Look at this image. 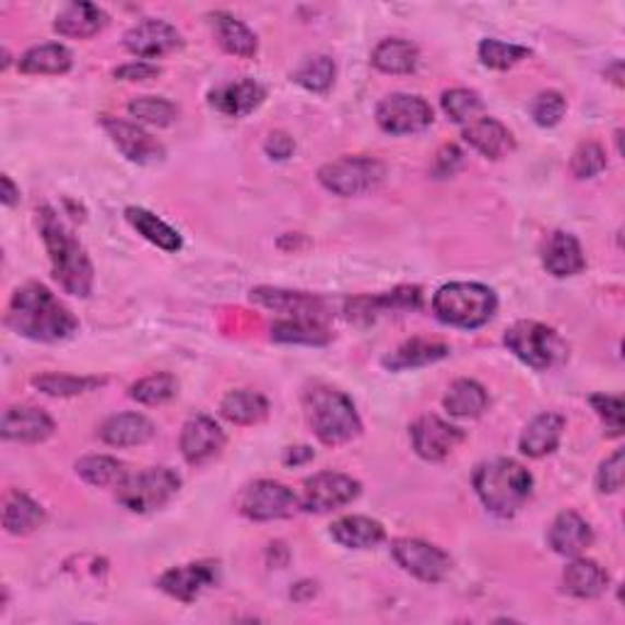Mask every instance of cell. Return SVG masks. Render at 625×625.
<instances>
[{
  "label": "cell",
  "instance_id": "6da1fadb",
  "mask_svg": "<svg viewBox=\"0 0 625 625\" xmlns=\"http://www.w3.org/2000/svg\"><path fill=\"white\" fill-rule=\"evenodd\" d=\"M8 326L30 340L61 342L74 335L79 320L47 286L30 281L20 286L10 300Z\"/></svg>",
  "mask_w": 625,
  "mask_h": 625
},
{
  "label": "cell",
  "instance_id": "7a4b0ae2",
  "mask_svg": "<svg viewBox=\"0 0 625 625\" xmlns=\"http://www.w3.org/2000/svg\"><path fill=\"white\" fill-rule=\"evenodd\" d=\"M39 233L45 239L51 274L59 281V286L71 296L86 298L93 288V264L86 249L74 237V233L61 223V217L51 208H39Z\"/></svg>",
  "mask_w": 625,
  "mask_h": 625
},
{
  "label": "cell",
  "instance_id": "3957f363",
  "mask_svg": "<svg viewBox=\"0 0 625 625\" xmlns=\"http://www.w3.org/2000/svg\"><path fill=\"white\" fill-rule=\"evenodd\" d=\"M474 492L492 514L510 518L533 494V476L520 462L498 457L476 467Z\"/></svg>",
  "mask_w": 625,
  "mask_h": 625
},
{
  "label": "cell",
  "instance_id": "277c9868",
  "mask_svg": "<svg viewBox=\"0 0 625 625\" xmlns=\"http://www.w3.org/2000/svg\"><path fill=\"white\" fill-rule=\"evenodd\" d=\"M306 415L312 433L326 445H345L362 433V421L345 393L330 387H312L306 393Z\"/></svg>",
  "mask_w": 625,
  "mask_h": 625
},
{
  "label": "cell",
  "instance_id": "5b68a950",
  "mask_svg": "<svg viewBox=\"0 0 625 625\" xmlns=\"http://www.w3.org/2000/svg\"><path fill=\"white\" fill-rule=\"evenodd\" d=\"M496 294L484 284H469V281H457V284L443 286L433 296V312L445 326L474 330L486 326L496 312Z\"/></svg>",
  "mask_w": 625,
  "mask_h": 625
},
{
  "label": "cell",
  "instance_id": "8992f818",
  "mask_svg": "<svg viewBox=\"0 0 625 625\" xmlns=\"http://www.w3.org/2000/svg\"><path fill=\"white\" fill-rule=\"evenodd\" d=\"M504 342L520 362L538 372L552 369L567 357V345L557 335V330L535 320H518L506 330Z\"/></svg>",
  "mask_w": 625,
  "mask_h": 625
},
{
  "label": "cell",
  "instance_id": "52a82bcc",
  "mask_svg": "<svg viewBox=\"0 0 625 625\" xmlns=\"http://www.w3.org/2000/svg\"><path fill=\"white\" fill-rule=\"evenodd\" d=\"M118 488V502L132 514H150L179 494L181 476L169 467H150L144 472L128 474Z\"/></svg>",
  "mask_w": 625,
  "mask_h": 625
},
{
  "label": "cell",
  "instance_id": "ba28073f",
  "mask_svg": "<svg viewBox=\"0 0 625 625\" xmlns=\"http://www.w3.org/2000/svg\"><path fill=\"white\" fill-rule=\"evenodd\" d=\"M384 164L372 156H342V160L320 166L318 179L335 196H362L374 191L384 181Z\"/></svg>",
  "mask_w": 625,
  "mask_h": 625
},
{
  "label": "cell",
  "instance_id": "9c48e42d",
  "mask_svg": "<svg viewBox=\"0 0 625 625\" xmlns=\"http://www.w3.org/2000/svg\"><path fill=\"white\" fill-rule=\"evenodd\" d=\"M237 508L249 520H279L294 516L300 502L288 486L272 482V479H259L243 488Z\"/></svg>",
  "mask_w": 625,
  "mask_h": 625
},
{
  "label": "cell",
  "instance_id": "30bf717a",
  "mask_svg": "<svg viewBox=\"0 0 625 625\" xmlns=\"http://www.w3.org/2000/svg\"><path fill=\"white\" fill-rule=\"evenodd\" d=\"M362 486L357 479L340 472H320L304 482L298 502L308 514H330L342 506L352 504L359 496Z\"/></svg>",
  "mask_w": 625,
  "mask_h": 625
},
{
  "label": "cell",
  "instance_id": "8fae6325",
  "mask_svg": "<svg viewBox=\"0 0 625 625\" xmlns=\"http://www.w3.org/2000/svg\"><path fill=\"white\" fill-rule=\"evenodd\" d=\"M391 555L405 571H409V575H413L421 581H428V585L443 581L452 569L450 555H447V552L440 547L425 543V540H415V538L393 540Z\"/></svg>",
  "mask_w": 625,
  "mask_h": 625
},
{
  "label": "cell",
  "instance_id": "7c38bea8",
  "mask_svg": "<svg viewBox=\"0 0 625 625\" xmlns=\"http://www.w3.org/2000/svg\"><path fill=\"white\" fill-rule=\"evenodd\" d=\"M433 108L428 101L411 93H393L384 98L377 108V122L389 134H413L423 132L433 125Z\"/></svg>",
  "mask_w": 625,
  "mask_h": 625
},
{
  "label": "cell",
  "instance_id": "4fadbf2b",
  "mask_svg": "<svg viewBox=\"0 0 625 625\" xmlns=\"http://www.w3.org/2000/svg\"><path fill=\"white\" fill-rule=\"evenodd\" d=\"M217 577H221V565L211 559H203V562H191V565H181V567L164 571L160 581H156V587H160L164 593H169V597L176 601L191 603L201 597L205 589L215 587Z\"/></svg>",
  "mask_w": 625,
  "mask_h": 625
},
{
  "label": "cell",
  "instance_id": "5bb4252c",
  "mask_svg": "<svg viewBox=\"0 0 625 625\" xmlns=\"http://www.w3.org/2000/svg\"><path fill=\"white\" fill-rule=\"evenodd\" d=\"M181 47V35L164 20L148 17L125 33V49L140 59H160Z\"/></svg>",
  "mask_w": 625,
  "mask_h": 625
},
{
  "label": "cell",
  "instance_id": "9a60e30c",
  "mask_svg": "<svg viewBox=\"0 0 625 625\" xmlns=\"http://www.w3.org/2000/svg\"><path fill=\"white\" fill-rule=\"evenodd\" d=\"M411 440L413 450L418 452L423 460L440 462L464 440V433L457 428V425L437 418V415H421V418L411 425Z\"/></svg>",
  "mask_w": 625,
  "mask_h": 625
},
{
  "label": "cell",
  "instance_id": "2e32d148",
  "mask_svg": "<svg viewBox=\"0 0 625 625\" xmlns=\"http://www.w3.org/2000/svg\"><path fill=\"white\" fill-rule=\"evenodd\" d=\"M223 447H225V433L213 418H208V415H196V418L184 423L181 455L189 464L193 467L208 464L223 452Z\"/></svg>",
  "mask_w": 625,
  "mask_h": 625
},
{
  "label": "cell",
  "instance_id": "e0dca14e",
  "mask_svg": "<svg viewBox=\"0 0 625 625\" xmlns=\"http://www.w3.org/2000/svg\"><path fill=\"white\" fill-rule=\"evenodd\" d=\"M103 130L110 134V140L116 142V148L128 156L134 164H154L164 160L162 142H156L150 132H144L138 125L118 118H103Z\"/></svg>",
  "mask_w": 625,
  "mask_h": 625
},
{
  "label": "cell",
  "instance_id": "ac0fdd59",
  "mask_svg": "<svg viewBox=\"0 0 625 625\" xmlns=\"http://www.w3.org/2000/svg\"><path fill=\"white\" fill-rule=\"evenodd\" d=\"M264 96L267 93L257 81L239 79V81L223 83V86L213 89L208 101H211V106L217 113H223V116L227 118H245L249 116V113L262 106Z\"/></svg>",
  "mask_w": 625,
  "mask_h": 625
},
{
  "label": "cell",
  "instance_id": "d6986e66",
  "mask_svg": "<svg viewBox=\"0 0 625 625\" xmlns=\"http://www.w3.org/2000/svg\"><path fill=\"white\" fill-rule=\"evenodd\" d=\"M55 433V421L35 405H10L3 415V437L13 443H45Z\"/></svg>",
  "mask_w": 625,
  "mask_h": 625
},
{
  "label": "cell",
  "instance_id": "ffe728a7",
  "mask_svg": "<svg viewBox=\"0 0 625 625\" xmlns=\"http://www.w3.org/2000/svg\"><path fill=\"white\" fill-rule=\"evenodd\" d=\"M462 138L472 144L479 154L488 156V160H504V156L516 150L514 134L508 132L506 125L488 116H482L464 125Z\"/></svg>",
  "mask_w": 625,
  "mask_h": 625
},
{
  "label": "cell",
  "instance_id": "44dd1931",
  "mask_svg": "<svg viewBox=\"0 0 625 625\" xmlns=\"http://www.w3.org/2000/svg\"><path fill=\"white\" fill-rule=\"evenodd\" d=\"M543 264L552 276L565 279V276H575L581 274L587 267L585 252H581L579 239L571 233H552L545 252H543Z\"/></svg>",
  "mask_w": 625,
  "mask_h": 625
},
{
  "label": "cell",
  "instance_id": "7402d4cb",
  "mask_svg": "<svg viewBox=\"0 0 625 625\" xmlns=\"http://www.w3.org/2000/svg\"><path fill=\"white\" fill-rule=\"evenodd\" d=\"M550 547L557 552V555L565 557H577L593 543V533L585 518L575 510H565L555 518V523L550 526Z\"/></svg>",
  "mask_w": 625,
  "mask_h": 625
},
{
  "label": "cell",
  "instance_id": "603a6c76",
  "mask_svg": "<svg viewBox=\"0 0 625 625\" xmlns=\"http://www.w3.org/2000/svg\"><path fill=\"white\" fill-rule=\"evenodd\" d=\"M108 25L106 10L93 3H69L55 20V30L61 37L89 39Z\"/></svg>",
  "mask_w": 625,
  "mask_h": 625
},
{
  "label": "cell",
  "instance_id": "cb8c5ba5",
  "mask_svg": "<svg viewBox=\"0 0 625 625\" xmlns=\"http://www.w3.org/2000/svg\"><path fill=\"white\" fill-rule=\"evenodd\" d=\"M98 435L110 447H134L152 440L154 423L140 413H118L101 425Z\"/></svg>",
  "mask_w": 625,
  "mask_h": 625
},
{
  "label": "cell",
  "instance_id": "d4e9b609",
  "mask_svg": "<svg viewBox=\"0 0 625 625\" xmlns=\"http://www.w3.org/2000/svg\"><path fill=\"white\" fill-rule=\"evenodd\" d=\"M565 433V418L557 413H540L528 423V428L520 435V452L528 457H545L557 450Z\"/></svg>",
  "mask_w": 625,
  "mask_h": 625
},
{
  "label": "cell",
  "instance_id": "484cf974",
  "mask_svg": "<svg viewBox=\"0 0 625 625\" xmlns=\"http://www.w3.org/2000/svg\"><path fill=\"white\" fill-rule=\"evenodd\" d=\"M330 535L335 543L350 550H369L384 543L387 538V530L379 523V520L367 518V516H345L335 520L330 526Z\"/></svg>",
  "mask_w": 625,
  "mask_h": 625
},
{
  "label": "cell",
  "instance_id": "4316f807",
  "mask_svg": "<svg viewBox=\"0 0 625 625\" xmlns=\"http://www.w3.org/2000/svg\"><path fill=\"white\" fill-rule=\"evenodd\" d=\"M252 300H257L259 306L274 308L279 312H288L294 318H308V320H320L326 306L322 300L308 294H298V291H281V288H255Z\"/></svg>",
  "mask_w": 625,
  "mask_h": 625
},
{
  "label": "cell",
  "instance_id": "83f0119b",
  "mask_svg": "<svg viewBox=\"0 0 625 625\" xmlns=\"http://www.w3.org/2000/svg\"><path fill=\"white\" fill-rule=\"evenodd\" d=\"M208 20H211L213 25L217 45H221L227 55L243 59H252L257 55V35L243 23V20L233 17L231 13H223V10L211 13Z\"/></svg>",
  "mask_w": 625,
  "mask_h": 625
},
{
  "label": "cell",
  "instance_id": "f1b7e54d",
  "mask_svg": "<svg viewBox=\"0 0 625 625\" xmlns=\"http://www.w3.org/2000/svg\"><path fill=\"white\" fill-rule=\"evenodd\" d=\"M565 591L577 599H597L609 587V575L593 559L577 557L569 562L565 575H562Z\"/></svg>",
  "mask_w": 625,
  "mask_h": 625
},
{
  "label": "cell",
  "instance_id": "f546056e",
  "mask_svg": "<svg viewBox=\"0 0 625 625\" xmlns=\"http://www.w3.org/2000/svg\"><path fill=\"white\" fill-rule=\"evenodd\" d=\"M74 64L71 59V51L64 45H39L27 49L23 57H20L17 67L23 74H33V76H59L67 74V71Z\"/></svg>",
  "mask_w": 625,
  "mask_h": 625
},
{
  "label": "cell",
  "instance_id": "4dcf8cb0",
  "mask_svg": "<svg viewBox=\"0 0 625 625\" xmlns=\"http://www.w3.org/2000/svg\"><path fill=\"white\" fill-rule=\"evenodd\" d=\"M450 354V347L445 342L437 340H421L415 338L411 342H403V345L391 352L387 359H384V367L391 372H403V369H415V367H425V364L440 362Z\"/></svg>",
  "mask_w": 625,
  "mask_h": 625
},
{
  "label": "cell",
  "instance_id": "1f68e13d",
  "mask_svg": "<svg viewBox=\"0 0 625 625\" xmlns=\"http://www.w3.org/2000/svg\"><path fill=\"white\" fill-rule=\"evenodd\" d=\"M418 59V47L405 39H384L372 51V64L384 74H413Z\"/></svg>",
  "mask_w": 625,
  "mask_h": 625
},
{
  "label": "cell",
  "instance_id": "d6a6232c",
  "mask_svg": "<svg viewBox=\"0 0 625 625\" xmlns=\"http://www.w3.org/2000/svg\"><path fill=\"white\" fill-rule=\"evenodd\" d=\"M125 217H128V223L134 227V231H138L144 239H150L152 245L164 249V252H179V249L184 247L181 235L176 233L172 225H166L162 217L144 211V208H128V211H125Z\"/></svg>",
  "mask_w": 625,
  "mask_h": 625
},
{
  "label": "cell",
  "instance_id": "836d02e7",
  "mask_svg": "<svg viewBox=\"0 0 625 625\" xmlns=\"http://www.w3.org/2000/svg\"><path fill=\"white\" fill-rule=\"evenodd\" d=\"M45 523V510L27 494L10 492L3 508V528L13 535H27Z\"/></svg>",
  "mask_w": 625,
  "mask_h": 625
},
{
  "label": "cell",
  "instance_id": "e575fe53",
  "mask_svg": "<svg viewBox=\"0 0 625 625\" xmlns=\"http://www.w3.org/2000/svg\"><path fill=\"white\" fill-rule=\"evenodd\" d=\"M445 409L457 418H476L482 415L488 405V396L482 384L472 379H457L445 393Z\"/></svg>",
  "mask_w": 625,
  "mask_h": 625
},
{
  "label": "cell",
  "instance_id": "d590c367",
  "mask_svg": "<svg viewBox=\"0 0 625 625\" xmlns=\"http://www.w3.org/2000/svg\"><path fill=\"white\" fill-rule=\"evenodd\" d=\"M221 413L225 421L235 425H255L269 415V403L262 393L231 391L221 403Z\"/></svg>",
  "mask_w": 625,
  "mask_h": 625
},
{
  "label": "cell",
  "instance_id": "8d00e7d4",
  "mask_svg": "<svg viewBox=\"0 0 625 625\" xmlns=\"http://www.w3.org/2000/svg\"><path fill=\"white\" fill-rule=\"evenodd\" d=\"M76 472L89 482L91 486H118L125 476H128V469L122 462H118L116 457L108 455H89L83 460L76 462Z\"/></svg>",
  "mask_w": 625,
  "mask_h": 625
},
{
  "label": "cell",
  "instance_id": "74e56055",
  "mask_svg": "<svg viewBox=\"0 0 625 625\" xmlns=\"http://www.w3.org/2000/svg\"><path fill=\"white\" fill-rule=\"evenodd\" d=\"M272 338L276 342H294V345H326L330 332L320 326V320L294 318L272 326Z\"/></svg>",
  "mask_w": 625,
  "mask_h": 625
},
{
  "label": "cell",
  "instance_id": "f35d334b",
  "mask_svg": "<svg viewBox=\"0 0 625 625\" xmlns=\"http://www.w3.org/2000/svg\"><path fill=\"white\" fill-rule=\"evenodd\" d=\"M335 61L328 55H316L308 57L304 64H300L291 79H294L298 86H304L306 91L312 93H326L332 83H335Z\"/></svg>",
  "mask_w": 625,
  "mask_h": 625
},
{
  "label": "cell",
  "instance_id": "ab89813d",
  "mask_svg": "<svg viewBox=\"0 0 625 625\" xmlns=\"http://www.w3.org/2000/svg\"><path fill=\"white\" fill-rule=\"evenodd\" d=\"M106 384L98 377H71V374H39L33 379V387L47 396H79L93 391Z\"/></svg>",
  "mask_w": 625,
  "mask_h": 625
},
{
  "label": "cell",
  "instance_id": "60d3db41",
  "mask_svg": "<svg viewBox=\"0 0 625 625\" xmlns=\"http://www.w3.org/2000/svg\"><path fill=\"white\" fill-rule=\"evenodd\" d=\"M176 389H179V381H176L169 372H160L152 374V377H144L138 384L130 387V396L138 403L144 405H160L172 401L176 396Z\"/></svg>",
  "mask_w": 625,
  "mask_h": 625
},
{
  "label": "cell",
  "instance_id": "b9f144b4",
  "mask_svg": "<svg viewBox=\"0 0 625 625\" xmlns=\"http://www.w3.org/2000/svg\"><path fill=\"white\" fill-rule=\"evenodd\" d=\"M443 110L457 125H469L476 118H482L484 101L479 98L476 91L469 89H452L443 93Z\"/></svg>",
  "mask_w": 625,
  "mask_h": 625
},
{
  "label": "cell",
  "instance_id": "7bdbcfd3",
  "mask_svg": "<svg viewBox=\"0 0 625 625\" xmlns=\"http://www.w3.org/2000/svg\"><path fill=\"white\" fill-rule=\"evenodd\" d=\"M526 57H530V49L528 47H520V45H510V42H502V39H484L482 45H479V59H482V64L488 69H510L516 67L518 61H523Z\"/></svg>",
  "mask_w": 625,
  "mask_h": 625
},
{
  "label": "cell",
  "instance_id": "ee69618b",
  "mask_svg": "<svg viewBox=\"0 0 625 625\" xmlns=\"http://www.w3.org/2000/svg\"><path fill=\"white\" fill-rule=\"evenodd\" d=\"M128 110L132 118L154 125V128H166V125H172L176 118H179V108H176L172 101L156 98V96L134 98L128 106Z\"/></svg>",
  "mask_w": 625,
  "mask_h": 625
},
{
  "label": "cell",
  "instance_id": "f6af8a7d",
  "mask_svg": "<svg viewBox=\"0 0 625 625\" xmlns=\"http://www.w3.org/2000/svg\"><path fill=\"white\" fill-rule=\"evenodd\" d=\"M569 166L577 179H591V176H597L606 169V152H603V148L597 142H585L579 144L575 154H571Z\"/></svg>",
  "mask_w": 625,
  "mask_h": 625
},
{
  "label": "cell",
  "instance_id": "bcb514c9",
  "mask_svg": "<svg viewBox=\"0 0 625 625\" xmlns=\"http://www.w3.org/2000/svg\"><path fill=\"white\" fill-rule=\"evenodd\" d=\"M567 101L557 91H543L530 106V116L540 125V128H555V125L565 118Z\"/></svg>",
  "mask_w": 625,
  "mask_h": 625
},
{
  "label": "cell",
  "instance_id": "7dc6e473",
  "mask_svg": "<svg viewBox=\"0 0 625 625\" xmlns=\"http://www.w3.org/2000/svg\"><path fill=\"white\" fill-rule=\"evenodd\" d=\"M593 411L599 413V418L606 423V428L611 435L623 433V399L621 396H609V393H597L591 396Z\"/></svg>",
  "mask_w": 625,
  "mask_h": 625
},
{
  "label": "cell",
  "instance_id": "c3c4849f",
  "mask_svg": "<svg viewBox=\"0 0 625 625\" xmlns=\"http://www.w3.org/2000/svg\"><path fill=\"white\" fill-rule=\"evenodd\" d=\"M597 484H599V492L603 494L621 492L623 488V450H616L606 462L601 464Z\"/></svg>",
  "mask_w": 625,
  "mask_h": 625
},
{
  "label": "cell",
  "instance_id": "681fc988",
  "mask_svg": "<svg viewBox=\"0 0 625 625\" xmlns=\"http://www.w3.org/2000/svg\"><path fill=\"white\" fill-rule=\"evenodd\" d=\"M156 76H160V67L150 64V61H132V64L116 69V79H122V81H148Z\"/></svg>",
  "mask_w": 625,
  "mask_h": 625
},
{
  "label": "cell",
  "instance_id": "f907efd6",
  "mask_svg": "<svg viewBox=\"0 0 625 625\" xmlns=\"http://www.w3.org/2000/svg\"><path fill=\"white\" fill-rule=\"evenodd\" d=\"M264 150H267L269 156H272V160H288V156L294 154L296 144H294V140L288 138L286 132H272L267 138Z\"/></svg>",
  "mask_w": 625,
  "mask_h": 625
},
{
  "label": "cell",
  "instance_id": "816d5d0a",
  "mask_svg": "<svg viewBox=\"0 0 625 625\" xmlns=\"http://www.w3.org/2000/svg\"><path fill=\"white\" fill-rule=\"evenodd\" d=\"M462 152L455 148V144H450V148H445L440 150V154H437V162H435V174H440V176H452L457 172V166L462 164Z\"/></svg>",
  "mask_w": 625,
  "mask_h": 625
},
{
  "label": "cell",
  "instance_id": "f5cc1de1",
  "mask_svg": "<svg viewBox=\"0 0 625 625\" xmlns=\"http://www.w3.org/2000/svg\"><path fill=\"white\" fill-rule=\"evenodd\" d=\"M312 457H316V452H312L310 447H288V450L284 452V464L298 467V464L310 462Z\"/></svg>",
  "mask_w": 625,
  "mask_h": 625
},
{
  "label": "cell",
  "instance_id": "db71d44e",
  "mask_svg": "<svg viewBox=\"0 0 625 625\" xmlns=\"http://www.w3.org/2000/svg\"><path fill=\"white\" fill-rule=\"evenodd\" d=\"M0 184H3V193H0V198H3V203L8 208H13L20 201V189L13 184V179H10L8 174H3V179H0Z\"/></svg>",
  "mask_w": 625,
  "mask_h": 625
}]
</instances>
